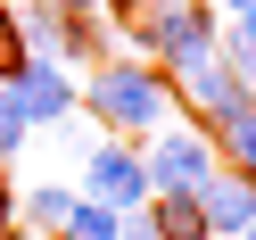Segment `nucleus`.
Masks as SVG:
<instances>
[{"instance_id":"obj_1","label":"nucleus","mask_w":256,"mask_h":240,"mask_svg":"<svg viewBox=\"0 0 256 240\" xmlns=\"http://www.w3.org/2000/svg\"><path fill=\"white\" fill-rule=\"evenodd\" d=\"M74 108L116 141H149L157 124L182 116L174 75H157L149 58H91V75H74Z\"/></svg>"},{"instance_id":"obj_2","label":"nucleus","mask_w":256,"mask_h":240,"mask_svg":"<svg viewBox=\"0 0 256 240\" xmlns=\"http://www.w3.org/2000/svg\"><path fill=\"white\" fill-rule=\"evenodd\" d=\"M132 50L149 58L157 75H190L198 58H215V34H223V17L206 9V0H149L132 25Z\"/></svg>"},{"instance_id":"obj_3","label":"nucleus","mask_w":256,"mask_h":240,"mask_svg":"<svg viewBox=\"0 0 256 240\" xmlns=\"http://www.w3.org/2000/svg\"><path fill=\"white\" fill-rule=\"evenodd\" d=\"M140 166H149V199H157V190L198 199V190L223 174V157H215V133H206V124L174 116V124H157V133L140 141Z\"/></svg>"},{"instance_id":"obj_4","label":"nucleus","mask_w":256,"mask_h":240,"mask_svg":"<svg viewBox=\"0 0 256 240\" xmlns=\"http://www.w3.org/2000/svg\"><path fill=\"white\" fill-rule=\"evenodd\" d=\"M83 199H100V207H116V215H132V207H149V166H140V141H116V133H100L83 149Z\"/></svg>"},{"instance_id":"obj_5","label":"nucleus","mask_w":256,"mask_h":240,"mask_svg":"<svg viewBox=\"0 0 256 240\" xmlns=\"http://www.w3.org/2000/svg\"><path fill=\"white\" fill-rule=\"evenodd\" d=\"M174 100H182V116H190V124L223 133L232 116H248V108H256V91L240 83V75L223 67V58H198L190 75H174Z\"/></svg>"},{"instance_id":"obj_6","label":"nucleus","mask_w":256,"mask_h":240,"mask_svg":"<svg viewBox=\"0 0 256 240\" xmlns=\"http://www.w3.org/2000/svg\"><path fill=\"white\" fill-rule=\"evenodd\" d=\"M8 83H17V108H25L34 133H58L66 116H83L74 108V67H58V58H25Z\"/></svg>"},{"instance_id":"obj_7","label":"nucleus","mask_w":256,"mask_h":240,"mask_svg":"<svg viewBox=\"0 0 256 240\" xmlns=\"http://www.w3.org/2000/svg\"><path fill=\"white\" fill-rule=\"evenodd\" d=\"M198 223H206V240H240L256 223V174H232V166H223L215 182L198 190Z\"/></svg>"},{"instance_id":"obj_8","label":"nucleus","mask_w":256,"mask_h":240,"mask_svg":"<svg viewBox=\"0 0 256 240\" xmlns=\"http://www.w3.org/2000/svg\"><path fill=\"white\" fill-rule=\"evenodd\" d=\"M66 215H74V182H66V174L17 190V223H25V232H50V240H58V223H66Z\"/></svg>"},{"instance_id":"obj_9","label":"nucleus","mask_w":256,"mask_h":240,"mask_svg":"<svg viewBox=\"0 0 256 240\" xmlns=\"http://www.w3.org/2000/svg\"><path fill=\"white\" fill-rule=\"evenodd\" d=\"M116 207H100V199H83V190H74V215L58 223V240H116Z\"/></svg>"},{"instance_id":"obj_10","label":"nucleus","mask_w":256,"mask_h":240,"mask_svg":"<svg viewBox=\"0 0 256 240\" xmlns=\"http://www.w3.org/2000/svg\"><path fill=\"white\" fill-rule=\"evenodd\" d=\"M215 157H223L232 174H256V108H248V116H232V124L215 133Z\"/></svg>"},{"instance_id":"obj_11","label":"nucleus","mask_w":256,"mask_h":240,"mask_svg":"<svg viewBox=\"0 0 256 240\" xmlns=\"http://www.w3.org/2000/svg\"><path fill=\"white\" fill-rule=\"evenodd\" d=\"M25 141H34V124H25V108H17V83H0V166H17Z\"/></svg>"},{"instance_id":"obj_12","label":"nucleus","mask_w":256,"mask_h":240,"mask_svg":"<svg viewBox=\"0 0 256 240\" xmlns=\"http://www.w3.org/2000/svg\"><path fill=\"white\" fill-rule=\"evenodd\" d=\"M215 58H223V67H232V75H240V83H248V91H256V42H248V34H240V25H223V34H215Z\"/></svg>"},{"instance_id":"obj_13","label":"nucleus","mask_w":256,"mask_h":240,"mask_svg":"<svg viewBox=\"0 0 256 240\" xmlns=\"http://www.w3.org/2000/svg\"><path fill=\"white\" fill-rule=\"evenodd\" d=\"M17 67H25V34H17V9L0 0V83H8Z\"/></svg>"},{"instance_id":"obj_14","label":"nucleus","mask_w":256,"mask_h":240,"mask_svg":"<svg viewBox=\"0 0 256 240\" xmlns=\"http://www.w3.org/2000/svg\"><path fill=\"white\" fill-rule=\"evenodd\" d=\"M116 240H166V232H157V215H149V207H132V215L116 223Z\"/></svg>"},{"instance_id":"obj_15","label":"nucleus","mask_w":256,"mask_h":240,"mask_svg":"<svg viewBox=\"0 0 256 240\" xmlns=\"http://www.w3.org/2000/svg\"><path fill=\"white\" fill-rule=\"evenodd\" d=\"M140 9H149V0H100V17H108V25H132Z\"/></svg>"},{"instance_id":"obj_16","label":"nucleus","mask_w":256,"mask_h":240,"mask_svg":"<svg viewBox=\"0 0 256 240\" xmlns=\"http://www.w3.org/2000/svg\"><path fill=\"white\" fill-rule=\"evenodd\" d=\"M17 223V182H8V166H0V232Z\"/></svg>"},{"instance_id":"obj_17","label":"nucleus","mask_w":256,"mask_h":240,"mask_svg":"<svg viewBox=\"0 0 256 240\" xmlns=\"http://www.w3.org/2000/svg\"><path fill=\"white\" fill-rule=\"evenodd\" d=\"M58 17H100V0H50Z\"/></svg>"},{"instance_id":"obj_18","label":"nucleus","mask_w":256,"mask_h":240,"mask_svg":"<svg viewBox=\"0 0 256 240\" xmlns=\"http://www.w3.org/2000/svg\"><path fill=\"white\" fill-rule=\"evenodd\" d=\"M232 25H240V34H248V42H256V0H248V9H240V17H232Z\"/></svg>"},{"instance_id":"obj_19","label":"nucleus","mask_w":256,"mask_h":240,"mask_svg":"<svg viewBox=\"0 0 256 240\" xmlns=\"http://www.w3.org/2000/svg\"><path fill=\"white\" fill-rule=\"evenodd\" d=\"M0 240H50V232H25V223H8V232H0Z\"/></svg>"},{"instance_id":"obj_20","label":"nucleus","mask_w":256,"mask_h":240,"mask_svg":"<svg viewBox=\"0 0 256 240\" xmlns=\"http://www.w3.org/2000/svg\"><path fill=\"white\" fill-rule=\"evenodd\" d=\"M206 9H215V17H223V9H232V17H240V9H248V0H206Z\"/></svg>"},{"instance_id":"obj_21","label":"nucleus","mask_w":256,"mask_h":240,"mask_svg":"<svg viewBox=\"0 0 256 240\" xmlns=\"http://www.w3.org/2000/svg\"><path fill=\"white\" fill-rule=\"evenodd\" d=\"M240 240H256V223H248V232H240Z\"/></svg>"}]
</instances>
